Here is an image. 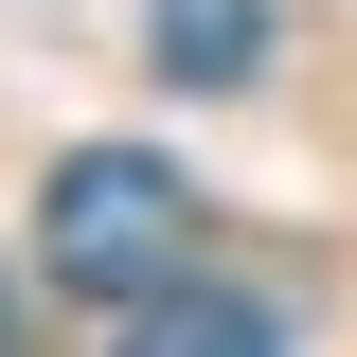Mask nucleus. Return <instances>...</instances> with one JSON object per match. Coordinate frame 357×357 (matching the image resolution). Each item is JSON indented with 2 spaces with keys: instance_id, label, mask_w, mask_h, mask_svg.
<instances>
[{
  "instance_id": "obj_1",
  "label": "nucleus",
  "mask_w": 357,
  "mask_h": 357,
  "mask_svg": "<svg viewBox=\"0 0 357 357\" xmlns=\"http://www.w3.org/2000/svg\"><path fill=\"white\" fill-rule=\"evenodd\" d=\"M36 250H54L72 304H161L178 268H197V178L161 143H72L36 178Z\"/></svg>"
},
{
  "instance_id": "obj_2",
  "label": "nucleus",
  "mask_w": 357,
  "mask_h": 357,
  "mask_svg": "<svg viewBox=\"0 0 357 357\" xmlns=\"http://www.w3.org/2000/svg\"><path fill=\"white\" fill-rule=\"evenodd\" d=\"M143 54L178 89H250L268 72V0H143Z\"/></svg>"
},
{
  "instance_id": "obj_3",
  "label": "nucleus",
  "mask_w": 357,
  "mask_h": 357,
  "mask_svg": "<svg viewBox=\"0 0 357 357\" xmlns=\"http://www.w3.org/2000/svg\"><path fill=\"white\" fill-rule=\"evenodd\" d=\"M126 357H268V321H250V304H178V286H161V304L126 321Z\"/></svg>"
}]
</instances>
